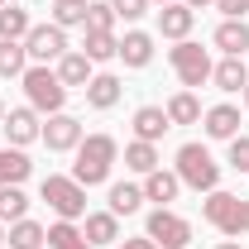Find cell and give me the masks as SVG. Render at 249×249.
I'll list each match as a JSON object with an SVG mask.
<instances>
[{
    "instance_id": "obj_1",
    "label": "cell",
    "mask_w": 249,
    "mask_h": 249,
    "mask_svg": "<svg viewBox=\"0 0 249 249\" xmlns=\"http://www.w3.org/2000/svg\"><path fill=\"white\" fill-rule=\"evenodd\" d=\"M77 163H72V178L82 187H101L110 178V168H115V158H120V144L110 139V134H87L77 149Z\"/></svg>"
},
{
    "instance_id": "obj_2",
    "label": "cell",
    "mask_w": 249,
    "mask_h": 249,
    "mask_svg": "<svg viewBox=\"0 0 249 249\" xmlns=\"http://www.w3.org/2000/svg\"><path fill=\"white\" fill-rule=\"evenodd\" d=\"M38 201H48V211L58 220H87V187L77 182V178L48 173L38 182Z\"/></svg>"
},
{
    "instance_id": "obj_3",
    "label": "cell",
    "mask_w": 249,
    "mask_h": 249,
    "mask_svg": "<svg viewBox=\"0 0 249 249\" xmlns=\"http://www.w3.org/2000/svg\"><path fill=\"white\" fill-rule=\"evenodd\" d=\"M19 82H24V96H29V106L38 115H58L62 106H67V87L58 82V72L48 62H29Z\"/></svg>"
},
{
    "instance_id": "obj_4",
    "label": "cell",
    "mask_w": 249,
    "mask_h": 249,
    "mask_svg": "<svg viewBox=\"0 0 249 249\" xmlns=\"http://www.w3.org/2000/svg\"><path fill=\"white\" fill-rule=\"evenodd\" d=\"M173 173H178L182 187H192V192H216V187H220V163L211 158L206 144H182Z\"/></svg>"
},
{
    "instance_id": "obj_5",
    "label": "cell",
    "mask_w": 249,
    "mask_h": 249,
    "mask_svg": "<svg viewBox=\"0 0 249 249\" xmlns=\"http://www.w3.org/2000/svg\"><path fill=\"white\" fill-rule=\"evenodd\" d=\"M168 62H173V72H178V82H182V91H196V87H206L211 82V53L201 48V43H192V38H182V43H173L168 48Z\"/></svg>"
},
{
    "instance_id": "obj_6",
    "label": "cell",
    "mask_w": 249,
    "mask_h": 249,
    "mask_svg": "<svg viewBox=\"0 0 249 249\" xmlns=\"http://www.w3.org/2000/svg\"><path fill=\"white\" fill-rule=\"evenodd\" d=\"M144 235H149L158 249H187L192 245V225H187L178 211H168V206H154V211H149Z\"/></svg>"
},
{
    "instance_id": "obj_7",
    "label": "cell",
    "mask_w": 249,
    "mask_h": 249,
    "mask_svg": "<svg viewBox=\"0 0 249 249\" xmlns=\"http://www.w3.org/2000/svg\"><path fill=\"white\" fill-rule=\"evenodd\" d=\"M201 216H206V225H216L225 240H240L245 230H240V196L235 192H206V201H201Z\"/></svg>"
},
{
    "instance_id": "obj_8",
    "label": "cell",
    "mask_w": 249,
    "mask_h": 249,
    "mask_svg": "<svg viewBox=\"0 0 249 249\" xmlns=\"http://www.w3.org/2000/svg\"><path fill=\"white\" fill-rule=\"evenodd\" d=\"M24 53H29V62H58L67 53V29H58L53 19L48 24H34L29 38H24Z\"/></svg>"
},
{
    "instance_id": "obj_9",
    "label": "cell",
    "mask_w": 249,
    "mask_h": 249,
    "mask_svg": "<svg viewBox=\"0 0 249 249\" xmlns=\"http://www.w3.org/2000/svg\"><path fill=\"white\" fill-rule=\"evenodd\" d=\"M38 139L48 144V154H72L87 134H82V120H77V115L58 110V115H48V120H43V134H38Z\"/></svg>"
},
{
    "instance_id": "obj_10",
    "label": "cell",
    "mask_w": 249,
    "mask_h": 249,
    "mask_svg": "<svg viewBox=\"0 0 249 249\" xmlns=\"http://www.w3.org/2000/svg\"><path fill=\"white\" fill-rule=\"evenodd\" d=\"M0 129H5V139H10L15 149H24V144H34V139L43 134V120H38L34 106H15V110H5Z\"/></svg>"
},
{
    "instance_id": "obj_11",
    "label": "cell",
    "mask_w": 249,
    "mask_h": 249,
    "mask_svg": "<svg viewBox=\"0 0 249 249\" xmlns=\"http://www.w3.org/2000/svg\"><path fill=\"white\" fill-rule=\"evenodd\" d=\"M53 72H58V82L67 87V91H72V87H77V91H87V82L96 77V62L87 58L82 48H67V53L53 62Z\"/></svg>"
},
{
    "instance_id": "obj_12",
    "label": "cell",
    "mask_w": 249,
    "mask_h": 249,
    "mask_svg": "<svg viewBox=\"0 0 249 249\" xmlns=\"http://www.w3.org/2000/svg\"><path fill=\"white\" fill-rule=\"evenodd\" d=\"M211 43H216L225 58H249V24L245 19H220L216 34H211Z\"/></svg>"
},
{
    "instance_id": "obj_13",
    "label": "cell",
    "mask_w": 249,
    "mask_h": 249,
    "mask_svg": "<svg viewBox=\"0 0 249 249\" xmlns=\"http://www.w3.org/2000/svg\"><path fill=\"white\" fill-rule=\"evenodd\" d=\"M192 24H196V10H187L182 0H173V5L158 10V34L173 38V43H182L187 34H192Z\"/></svg>"
},
{
    "instance_id": "obj_14",
    "label": "cell",
    "mask_w": 249,
    "mask_h": 249,
    "mask_svg": "<svg viewBox=\"0 0 249 249\" xmlns=\"http://www.w3.org/2000/svg\"><path fill=\"white\" fill-rule=\"evenodd\" d=\"M201 129H206V139H235L240 134V106H211V110H201Z\"/></svg>"
},
{
    "instance_id": "obj_15",
    "label": "cell",
    "mask_w": 249,
    "mask_h": 249,
    "mask_svg": "<svg viewBox=\"0 0 249 249\" xmlns=\"http://www.w3.org/2000/svg\"><path fill=\"white\" fill-rule=\"evenodd\" d=\"M115 58L124 62V67H149L154 62V34H144V29H124V38H120V53Z\"/></svg>"
},
{
    "instance_id": "obj_16",
    "label": "cell",
    "mask_w": 249,
    "mask_h": 249,
    "mask_svg": "<svg viewBox=\"0 0 249 249\" xmlns=\"http://www.w3.org/2000/svg\"><path fill=\"white\" fill-rule=\"evenodd\" d=\"M82 96H87V106H91V110H110V106L124 96V82L115 77V72H96Z\"/></svg>"
},
{
    "instance_id": "obj_17",
    "label": "cell",
    "mask_w": 249,
    "mask_h": 249,
    "mask_svg": "<svg viewBox=\"0 0 249 249\" xmlns=\"http://www.w3.org/2000/svg\"><path fill=\"white\" fill-rule=\"evenodd\" d=\"M168 129H173V120H168V110H163V106H139V110H134V139L158 144Z\"/></svg>"
},
{
    "instance_id": "obj_18",
    "label": "cell",
    "mask_w": 249,
    "mask_h": 249,
    "mask_svg": "<svg viewBox=\"0 0 249 249\" xmlns=\"http://www.w3.org/2000/svg\"><path fill=\"white\" fill-rule=\"evenodd\" d=\"M144 201H158V206H168V201H178V192H182V178L178 173H168V168H154L149 178H144Z\"/></svg>"
},
{
    "instance_id": "obj_19",
    "label": "cell",
    "mask_w": 249,
    "mask_h": 249,
    "mask_svg": "<svg viewBox=\"0 0 249 249\" xmlns=\"http://www.w3.org/2000/svg\"><path fill=\"white\" fill-rule=\"evenodd\" d=\"M29 173H34V163H29L24 149H15V144L0 149V187H24Z\"/></svg>"
},
{
    "instance_id": "obj_20",
    "label": "cell",
    "mask_w": 249,
    "mask_h": 249,
    "mask_svg": "<svg viewBox=\"0 0 249 249\" xmlns=\"http://www.w3.org/2000/svg\"><path fill=\"white\" fill-rule=\"evenodd\" d=\"M82 235H87L91 245H120V216H115V211H87Z\"/></svg>"
},
{
    "instance_id": "obj_21",
    "label": "cell",
    "mask_w": 249,
    "mask_h": 249,
    "mask_svg": "<svg viewBox=\"0 0 249 249\" xmlns=\"http://www.w3.org/2000/svg\"><path fill=\"white\" fill-rule=\"evenodd\" d=\"M5 245L10 249H43L48 245V230L24 216V220H15V225H5Z\"/></svg>"
},
{
    "instance_id": "obj_22",
    "label": "cell",
    "mask_w": 249,
    "mask_h": 249,
    "mask_svg": "<svg viewBox=\"0 0 249 249\" xmlns=\"http://www.w3.org/2000/svg\"><path fill=\"white\" fill-rule=\"evenodd\" d=\"M211 82H216L220 91H245L249 87V62L245 58H220L211 67Z\"/></svg>"
},
{
    "instance_id": "obj_23",
    "label": "cell",
    "mask_w": 249,
    "mask_h": 249,
    "mask_svg": "<svg viewBox=\"0 0 249 249\" xmlns=\"http://www.w3.org/2000/svg\"><path fill=\"white\" fill-rule=\"evenodd\" d=\"M124 168H129V173H139V178H149L154 168H163V158H158V144L129 139V144H124Z\"/></svg>"
},
{
    "instance_id": "obj_24",
    "label": "cell",
    "mask_w": 249,
    "mask_h": 249,
    "mask_svg": "<svg viewBox=\"0 0 249 249\" xmlns=\"http://www.w3.org/2000/svg\"><path fill=\"white\" fill-rule=\"evenodd\" d=\"M29 29H34V19H29V10H24V5H0V38L24 43Z\"/></svg>"
},
{
    "instance_id": "obj_25",
    "label": "cell",
    "mask_w": 249,
    "mask_h": 249,
    "mask_svg": "<svg viewBox=\"0 0 249 249\" xmlns=\"http://www.w3.org/2000/svg\"><path fill=\"white\" fill-rule=\"evenodd\" d=\"M48 249H96V245L82 235L77 220H53L48 225Z\"/></svg>"
},
{
    "instance_id": "obj_26",
    "label": "cell",
    "mask_w": 249,
    "mask_h": 249,
    "mask_svg": "<svg viewBox=\"0 0 249 249\" xmlns=\"http://www.w3.org/2000/svg\"><path fill=\"white\" fill-rule=\"evenodd\" d=\"M106 201H110L115 216H134V211L144 206V187L139 182H110V196H106Z\"/></svg>"
},
{
    "instance_id": "obj_27",
    "label": "cell",
    "mask_w": 249,
    "mask_h": 249,
    "mask_svg": "<svg viewBox=\"0 0 249 249\" xmlns=\"http://www.w3.org/2000/svg\"><path fill=\"white\" fill-rule=\"evenodd\" d=\"M24 216H29V192L24 187H0V225H15Z\"/></svg>"
},
{
    "instance_id": "obj_28",
    "label": "cell",
    "mask_w": 249,
    "mask_h": 249,
    "mask_svg": "<svg viewBox=\"0 0 249 249\" xmlns=\"http://www.w3.org/2000/svg\"><path fill=\"white\" fill-rule=\"evenodd\" d=\"M163 110H168L173 124H196V120H201V101H196V91H178Z\"/></svg>"
},
{
    "instance_id": "obj_29",
    "label": "cell",
    "mask_w": 249,
    "mask_h": 249,
    "mask_svg": "<svg viewBox=\"0 0 249 249\" xmlns=\"http://www.w3.org/2000/svg\"><path fill=\"white\" fill-rule=\"evenodd\" d=\"M87 5H91V0H53L48 19H53L58 29H77V24H87Z\"/></svg>"
},
{
    "instance_id": "obj_30",
    "label": "cell",
    "mask_w": 249,
    "mask_h": 249,
    "mask_svg": "<svg viewBox=\"0 0 249 249\" xmlns=\"http://www.w3.org/2000/svg\"><path fill=\"white\" fill-rule=\"evenodd\" d=\"M24 67H29L24 43H10V38H0V77H5V82H10V77H24Z\"/></svg>"
},
{
    "instance_id": "obj_31",
    "label": "cell",
    "mask_w": 249,
    "mask_h": 249,
    "mask_svg": "<svg viewBox=\"0 0 249 249\" xmlns=\"http://www.w3.org/2000/svg\"><path fill=\"white\" fill-rule=\"evenodd\" d=\"M82 53L91 62H110L120 53V38H115V34H87V38H82Z\"/></svg>"
},
{
    "instance_id": "obj_32",
    "label": "cell",
    "mask_w": 249,
    "mask_h": 249,
    "mask_svg": "<svg viewBox=\"0 0 249 249\" xmlns=\"http://www.w3.org/2000/svg\"><path fill=\"white\" fill-rule=\"evenodd\" d=\"M87 34H115V10H110V0H91L87 5Z\"/></svg>"
},
{
    "instance_id": "obj_33",
    "label": "cell",
    "mask_w": 249,
    "mask_h": 249,
    "mask_svg": "<svg viewBox=\"0 0 249 249\" xmlns=\"http://www.w3.org/2000/svg\"><path fill=\"white\" fill-rule=\"evenodd\" d=\"M149 5H154V0H110V10H115V19H124V24H134V19H144V15H149Z\"/></svg>"
},
{
    "instance_id": "obj_34",
    "label": "cell",
    "mask_w": 249,
    "mask_h": 249,
    "mask_svg": "<svg viewBox=\"0 0 249 249\" xmlns=\"http://www.w3.org/2000/svg\"><path fill=\"white\" fill-rule=\"evenodd\" d=\"M230 168L235 173H249V134H235L230 139Z\"/></svg>"
},
{
    "instance_id": "obj_35",
    "label": "cell",
    "mask_w": 249,
    "mask_h": 249,
    "mask_svg": "<svg viewBox=\"0 0 249 249\" xmlns=\"http://www.w3.org/2000/svg\"><path fill=\"white\" fill-rule=\"evenodd\" d=\"M216 10L225 15V19H245V15H249V0H216Z\"/></svg>"
},
{
    "instance_id": "obj_36",
    "label": "cell",
    "mask_w": 249,
    "mask_h": 249,
    "mask_svg": "<svg viewBox=\"0 0 249 249\" xmlns=\"http://www.w3.org/2000/svg\"><path fill=\"white\" fill-rule=\"evenodd\" d=\"M115 249H158V245H154V240H149V235H139V240H120V245H115Z\"/></svg>"
},
{
    "instance_id": "obj_37",
    "label": "cell",
    "mask_w": 249,
    "mask_h": 249,
    "mask_svg": "<svg viewBox=\"0 0 249 249\" xmlns=\"http://www.w3.org/2000/svg\"><path fill=\"white\" fill-rule=\"evenodd\" d=\"M240 230H245V235H249V196H245V201H240Z\"/></svg>"
},
{
    "instance_id": "obj_38",
    "label": "cell",
    "mask_w": 249,
    "mask_h": 249,
    "mask_svg": "<svg viewBox=\"0 0 249 249\" xmlns=\"http://www.w3.org/2000/svg\"><path fill=\"white\" fill-rule=\"evenodd\" d=\"M187 10H206V5H216V0H182Z\"/></svg>"
},
{
    "instance_id": "obj_39",
    "label": "cell",
    "mask_w": 249,
    "mask_h": 249,
    "mask_svg": "<svg viewBox=\"0 0 249 249\" xmlns=\"http://www.w3.org/2000/svg\"><path fill=\"white\" fill-rule=\"evenodd\" d=\"M216 249H245V240H225V245H216Z\"/></svg>"
},
{
    "instance_id": "obj_40",
    "label": "cell",
    "mask_w": 249,
    "mask_h": 249,
    "mask_svg": "<svg viewBox=\"0 0 249 249\" xmlns=\"http://www.w3.org/2000/svg\"><path fill=\"white\" fill-rule=\"evenodd\" d=\"M240 96H245V110H249V87H245V91H240Z\"/></svg>"
},
{
    "instance_id": "obj_41",
    "label": "cell",
    "mask_w": 249,
    "mask_h": 249,
    "mask_svg": "<svg viewBox=\"0 0 249 249\" xmlns=\"http://www.w3.org/2000/svg\"><path fill=\"white\" fill-rule=\"evenodd\" d=\"M0 120H5V101H0Z\"/></svg>"
},
{
    "instance_id": "obj_42",
    "label": "cell",
    "mask_w": 249,
    "mask_h": 249,
    "mask_svg": "<svg viewBox=\"0 0 249 249\" xmlns=\"http://www.w3.org/2000/svg\"><path fill=\"white\" fill-rule=\"evenodd\" d=\"M0 245H5V225H0Z\"/></svg>"
},
{
    "instance_id": "obj_43",
    "label": "cell",
    "mask_w": 249,
    "mask_h": 249,
    "mask_svg": "<svg viewBox=\"0 0 249 249\" xmlns=\"http://www.w3.org/2000/svg\"><path fill=\"white\" fill-rule=\"evenodd\" d=\"M154 5H173V0H154Z\"/></svg>"
},
{
    "instance_id": "obj_44",
    "label": "cell",
    "mask_w": 249,
    "mask_h": 249,
    "mask_svg": "<svg viewBox=\"0 0 249 249\" xmlns=\"http://www.w3.org/2000/svg\"><path fill=\"white\" fill-rule=\"evenodd\" d=\"M0 5H5V0H0Z\"/></svg>"
}]
</instances>
